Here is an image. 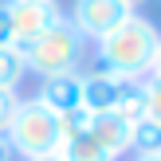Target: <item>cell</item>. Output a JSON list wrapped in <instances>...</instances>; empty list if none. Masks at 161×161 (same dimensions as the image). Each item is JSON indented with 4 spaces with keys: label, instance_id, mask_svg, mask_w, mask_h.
Returning <instances> with one entry per match:
<instances>
[{
    "label": "cell",
    "instance_id": "cell-20",
    "mask_svg": "<svg viewBox=\"0 0 161 161\" xmlns=\"http://www.w3.org/2000/svg\"><path fill=\"white\" fill-rule=\"evenodd\" d=\"M126 4H130V8H138V4H146V0H126Z\"/></svg>",
    "mask_w": 161,
    "mask_h": 161
},
{
    "label": "cell",
    "instance_id": "cell-9",
    "mask_svg": "<svg viewBox=\"0 0 161 161\" xmlns=\"http://www.w3.org/2000/svg\"><path fill=\"white\" fill-rule=\"evenodd\" d=\"M114 114L130 118V122H138V118L149 114V91H146V79H118V102H114Z\"/></svg>",
    "mask_w": 161,
    "mask_h": 161
},
{
    "label": "cell",
    "instance_id": "cell-16",
    "mask_svg": "<svg viewBox=\"0 0 161 161\" xmlns=\"http://www.w3.org/2000/svg\"><path fill=\"white\" fill-rule=\"evenodd\" d=\"M0 47H12V20H8V0H0Z\"/></svg>",
    "mask_w": 161,
    "mask_h": 161
},
{
    "label": "cell",
    "instance_id": "cell-18",
    "mask_svg": "<svg viewBox=\"0 0 161 161\" xmlns=\"http://www.w3.org/2000/svg\"><path fill=\"white\" fill-rule=\"evenodd\" d=\"M16 153H12V149H8V142H4V134H0V161H12Z\"/></svg>",
    "mask_w": 161,
    "mask_h": 161
},
{
    "label": "cell",
    "instance_id": "cell-19",
    "mask_svg": "<svg viewBox=\"0 0 161 161\" xmlns=\"http://www.w3.org/2000/svg\"><path fill=\"white\" fill-rule=\"evenodd\" d=\"M31 161H63L59 153H47V157H31Z\"/></svg>",
    "mask_w": 161,
    "mask_h": 161
},
{
    "label": "cell",
    "instance_id": "cell-21",
    "mask_svg": "<svg viewBox=\"0 0 161 161\" xmlns=\"http://www.w3.org/2000/svg\"><path fill=\"white\" fill-rule=\"evenodd\" d=\"M138 161H161V157H138Z\"/></svg>",
    "mask_w": 161,
    "mask_h": 161
},
{
    "label": "cell",
    "instance_id": "cell-3",
    "mask_svg": "<svg viewBox=\"0 0 161 161\" xmlns=\"http://www.w3.org/2000/svg\"><path fill=\"white\" fill-rule=\"evenodd\" d=\"M24 51V63L28 71H36L39 79H51V75H75L79 63H83V36L75 31V24L63 16L55 20L43 36H36Z\"/></svg>",
    "mask_w": 161,
    "mask_h": 161
},
{
    "label": "cell",
    "instance_id": "cell-17",
    "mask_svg": "<svg viewBox=\"0 0 161 161\" xmlns=\"http://www.w3.org/2000/svg\"><path fill=\"white\" fill-rule=\"evenodd\" d=\"M149 75L161 79V43H157V55H153V67H149Z\"/></svg>",
    "mask_w": 161,
    "mask_h": 161
},
{
    "label": "cell",
    "instance_id": "cell-1",
    "mask_svg": "<svg viewBox=\"0 0 161 161\" xmlns=\"http://www.w3.org/2000/svg\"><path fill=\"white\" fill-rule=\"evenodd\" d=\"M157 43H161V31L146 16L134 12L110 36L98 39V47H94V71L98 75H118V79H146L149 67H153Z\"/></svg>",
    "mask_w": 161,
    "mask_h": 161
},
{
    "label": "cell",
    "instance_id": "cell-2",
    "mask_svg": "<svg viewBox=\"0 0 161 161\" xmlns=\"http://www.w3.org/2000/svg\"><path fill=\"white\" fill-rule=\"evenodd\" d=\"M4 142H8V149L20 153L24 161L59 153V146H63L59 114L47 110L39 98H20V110H16V118H12V126H8Z\"/></svg>",
    "mask_w": 161,
    "mask_h": 161
},
{
    "label": "cell",
    "instance_id": "cell-13",
    "mask_svg": "<svg viewBox=\"0 0 161 161\" xmlns=\"http://www.w3.org/2000/svg\"><path fill=\"white\" fill-rule=\"evenodd\" d=\"M91 110H83V106H75V110H67V114H59V134H63V142L67 138H79V134H86L91 130Z\"/></svg>",
    "mask_w": 161,
    "mask_h": 161
},
{
    "label": "cell",
    "instance_id": "cell-8",
    "mask_svg": "<svg viewBox=\"0 0 161 161\" xmlns=\"http://www.w3.org/2000/svg\"><path fill=\"white\" fill-rule=\"evenodd\" d=\"M118 102V75H83V110L91 114H110Z\"/></svg>",
    "mask_w": 161,
    "mask_h": 161
},
{
    "label": "cell",
    "instance_id": "cell-7",
    "mask_svg": "<svg viewBox=\"0 0 161 161\" xmlns=\"http://www.w3.org/2000/svg\"><path fill=\"white\" fill-rule=\"evenodd\" d=\"M39 102H43L47 110H55V114H67V110H75V106H83V75H51V79H43V86H39V94H36Z\"/></svg>",
    "mask_w": 161,
    "mask_h": 161
},
{
    "label": "cell",
    "instance_id": "cell-5",
    "mask_svg": "<svg viewBox=\"0 0 161 161\" xmlns=\"http://www.w3.org/2000/svg\"><path fill=\"white\" fill-rule=\"evenodd\" d=\"M8 20H12V43L28 47L55 20H63V12L55 8V0H8Z\"/></svg>",
    "mask_w": 161,
    "mask_h": 161
},
{
    "label": "cell",
    "instance_id": "cell-4",
    "mask_svg": "<svg viewBox=\"0 0 161 161\" xmlns=\"http://www.w3.org/2000/svg\"><path fill=\"white\" fill-rule=\"evenodd\" d=\"M130 16H134V8L126 4V0H75V8H71L67 20L75 24V31L83 39H94V43H98L102 36H110V31L122 20H130Z\"/></svg>",
    "mask_w": 161,
    "mask_h": 161
},
{
    "label": "cell",
    "instance_id": "cell-10",
    "mask_svg": "<svg viewBox=\"0 0 161 161\" xmlns=\"http://www.w3.org/2000/svg\"><path fill=\"white\" fill-rule=\"evenodd\" d=\"M130 153H138V157H161V122H153L149 114L134 122Z\"/></svg>",
    "mask_w": 161,
    "mask_h": 161
},
{
    "label": "cell",
    "instance_id": "cell-12",
    "mask_svg": "<svg viewBox=\"0 0 161 161\" xmlns=\"http://www.w3.org/2000/svg\"><path fill=\"white\" fill-rule=\"evenodd\" d=\"M28 75V63H24V51L20 47H0V91H16L20 79Z\"/></svg>",
    "mask_w": 161,
    "mask_h": 161
},
{
    "label": "cell",
    "instance_id": "cell-15",
    "mask_svg": "<svg viewBox=\"0 0 161 161\" xmlns=\"http://www.w3.org/2000/svg\"><path fill=\"white\" fill-rule=\"evenodd\" d=\"M146 91H149V118L161 122V79L146 75Z\"/></svg>",
    "mask_w": 161,
    "mask_h": 161
},
{
    "label": "cell",
    "instance_id": "cell-14",
    "mask_svg": "<svg viewBox=\"0 0 161 161\" xmlns=\"http://www.w3.org/2000/svg\"><path fill=\"white\" fill-rule=\"evenodd\" d=\"M16 110H20V94H16V91H0V134H8Z\"/></svg>",
    "mask_w": 161,
    "mask_h": 161
},
{
    "label": "cell",
    "instance_id": "cell-11",
    "mask_svg": "<svg viewBox=\"0 0 161 161\" xmlns=\"http://www.w3.org/2000/svg\"><path fill=\"white\" fill-rule=\"evenodd\" d=\"M59 157H63V161H110L106 149L91 138V130L79 134V138H67V142L59 146Z\"/></svg>",
    "mask_w": 161,
    "mask_h": 161
},
{
    "label": "cell",
    "instance_id": "cell-6",
    "mask_svg": "<svg viewBox=\"0 0 161 161\" xmlns=\"http://www.w3.org/2000/svg\"><path fill=\"white\" fill-rule=\"evenodd\" d=\"M130 134H134V122H130V118H122V114H114V110L91 118V138L106 149L110 161H118L122 153H130Z\"/></svg>",
    "mask_w": 161,
    "mask_h": 161
}]
</instances>
